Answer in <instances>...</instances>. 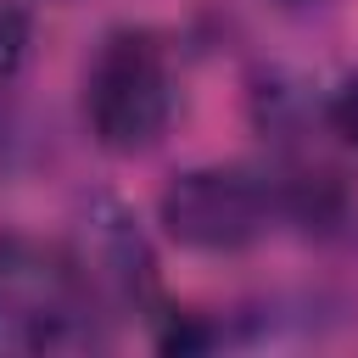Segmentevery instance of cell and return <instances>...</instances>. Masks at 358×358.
I'll return each mask as SVG.
<instances>
[{"label": "cell", "instance_id": "obj_2", "mask_svg": "<svg viewBox=\"0 0 358 358\" xmlns=\"http://www.w3.org/2000/svg\"><path fill=\"white\" fill-rule=\"evenodd\" d=\"M95 291L78 257L28 235H0V352H62L95 341Z\"/></svg>", "mask_w": 358, "mask_h": 358}, {"label": "cell", "instance_id": "obj_3", "mask_svg": "<svg viewBox=\"0 0 358 358\" xmlns=\"http://www.w3.org/2000/svg\"><path fill=\"white\" fill-rule=\"evenodd\" d=\"M173 117V73L168 50L145 28H112L84 67V123L101 151L134 157L168 134Z\"/></svg>", "mask_w": 358, "mask_h": 358}, {"label": "cell", "instance_id": "obj_5", "mask_svg": "<svg viewBox=\"0 0 358 358\" xmlns=\"http://www.w3.org/2000/svg\"><path fill=\"white\" fill-rule=\"evenodd\" d=\"M22 56H28V11L17 0H0V84L17 78Z\"/></svg>", "mask_w": 358, "mask_h": 358}, {"label": "cell", "instance_id": "obj_1", "mask_svg": "<svg viewBox=\"0 0 358 358\" xmlns=\"http://www.w3.org/2000/svg\"><path fill=\"white\" fill-rule=\"evenodd\" d=\"M302 213H313V196L302 185L268 179L252 168H190L157 201V224L168 229V241H179L185 252H213V257L246 252L280 218H302Z\"/></svg>", "mask_w": 358, "mask_h": 358}, {"label": "cell", "instance_id": "obj_6", "mask_svg": "<svg viewBox=\"0 0 358 358\" xmlns=\"http://www.w3.org/2000/svg\"><path fill=\"white\" fill-rule=\"evenodd\" d=\"M324 117H330V129H336V134L358 151V73H352L347 84H336V95H330Z\"/></svg>", "mask_w": 358, "mask_h": 358}, {"label": "cell", "instance_id": "obj_4", "mask_svg": "<svg viewBox=\"0 0 358 358\" xmlns=\"http://www.w3.org/2000/svg\"><path fill=\"white\" fill-rule=\"evenodd\" d=\"M73 257H78V274L90 280V291H95L101 308L106 302L140 308V302L157 296V285H151V252H145L134 218L123 207H112V201L90 207V218H84V252H73Z\"/></svg>", "mask_w": 358, "mask_h": 358}]
</instances>
